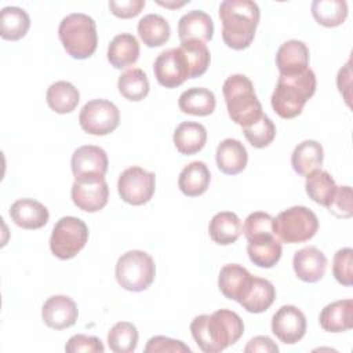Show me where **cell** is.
I'll return each instance as SVG.
<instances>
[{
    "mask_svg": "<svg viewBox=\"0 0 353 353\" xmlns=\"http://www.w3.org/2000/svg\"><path fill=\"white\" fill-rule=\"evenodd\" d=\"M156 188V175L142 167L132 165L125 168L117 181V192L123 201L131 205L146 204Z\"/></svg>",
    "mask_w": 353,
    "mask_h": 353,
    "instance_id": "30bf717a",
    "label": "cell"
},
{
    "mask_svg": "<svg viewBox=\"0 0 353 353\" xmlns=\"http://www.w3.org/2000/svg\"><path fill=\"white\" fill-rule=\"evenodd\" d=\"M222 39L232 50H245L251 46L261 11L251 0H225L219 6Z\"/></svg>",
    "mask_w": 353,
    "mask_h": 353,
    "instance_id": "7a4b0ae2",
    "label": "cell"
},
{
    "mask_svg": "<svg viewBox=\"0 0 353 353\" xmlns=\"http://www.w3.org/2000/svg\"><path fill=\"white\" fill-rule=\"evenodd\" d=\"M350 81H352V70H350V61H347V63L342 69H339L338 77H336L339 92L343 95L347 105H350Z\"/></svg>",
    "mask_w": 353,
    "mask_h": 353,
    "instance_id": "7dc6e473",
    "label": "cell"
},
{
    "mask_svg": "<svg viewBox=\"0 0 353 353\" xmlns=\"http://www.w3.org/2000/svg\"><path fill=\"white\" fill-rule=\"evenodd\" d=\"M72 172L74 178L103 175L108 171V154L106 152L95 145H84L77 148L70 160Z\"/></svg>",
    "mask_w": 353,
    "mask_h": 353,
    "instance_id": "2e32d148",
    "label": "cell"
},
{
    "mask_svg": "<svg viewBox=\"0 0 353 353\" xmlns=\"http://www.w3.org/2000/svg\"><path fill=\"white\" fill-rule=\"evenodd\" d=\"M172 139L176 150L181 154H196L207 142V130L200 123L183 121L175 128Z\"/></svg>",
    "mask_w": 353,
    "mask_h": 353,
    "instance_id": "cb8c5ba5",
    "label": "cell"
},
{
    "mask_svg": "<svg viewBox=\"0 0 353 353\" xmlns=\"http://www.w3.org/2000/svg\"><path fill=\"white\" fill-rule=\"evenodd\" d=\"M243 134L254 148L262 149L273 142L276 137V127L266 114H262L254 124L244 127Z\"/></svg>",
    "mask_w": 353,
    "mask_h": 353,
    "instance_id": "f35d334b",
    "label": "cell"
},
{
    "mask_svg": "<svg viewBox=\"0 0 353 353\" xmlns=\"http://www.w3.org/2000/svg\"><path fill=\"white\" fill-rule=\"evenodd\" d=\"M190 332L203 352L219 353L241 338L244 323L237 313L219 309L212 314L194 317L190 323Z\"/></svg>",
    "mask_w": 353,
    "mask_h": 353,
    "instance_id": "6da1fadb",
    "label": "cell"
},
{
    "mask_svg": "<svg viewBox=\"0 0 353 353\" xmlns=\"http://www.w3.org/2000/svg\"><path fill=\"white\" fill-rule=\"evenodd\" d=\"M244 352L245 353H254V352L277 353L279 352V346L269 336L258 335V336H254L252 339H250V342L244 347Z\"/></svg>",
    "mask_w": 353,
    "mask_h": 353,
    "instance_id": "bcb514c9",
    "label": "cell"
},
{
    "mask_svg": "<svg viewBox=\"0 0 353 353\" xmlns=\"http://www.w3.org/2000/svg\"><path fill=\"white\" fill-rule=\"evenodd\" d=\"M145 0H110L109 8L117 18H132L137 17L145 7Z\"/></svg>",
    "mask_w": 353,
    "mask_h": 353,
    "instance_id": "f6af8a7d",
    "label": "cell"
},
{
    "mask_svg": "<svg viewBox=\"0 0 353 353\" xmlns=\"http://www.w3.org/2000/svg\"><path fill=\"white\" fill-rule=\"evenodd\" d=\"M312 15L317 23L325 28L339 26L347 17V3L345 0H314Z\"/></svg>",
    "mask_w": 353,
    "mask_h": 353,
    "instance_id": "836d02e7",
    "label": "cell"
},
{
    "mask_svg": "<svg viewBox=\"0 0 353 353\" xmlns=\"http://www.w3.org/2000/svg\"><path fill=\"white\" fill-rule=\"evenodd\" d=\"M319 230L316 214L303 205H294L273 218L274 236L287 244L305 243Z\"/></svg>",
    "mask_w": 353,
    "mask_h": 353,
    "instance_id": "8992f818",
    "label": "cell"
},
{
    "mask_svg": "<svg viewBox=\"0 0 353 353\" xmlns=\"http://www.w3.org/2000/svg\"><path fill=\"white\" fill-rule=\"evenodd\" d=\"M178 36L181 43L189 40L207 43L214 36V22L207 12L192 10L181 17L178 22Z\"/></svg>",
    "mask_w": 353,
    "mask_h": 353,
    "instance_id": "ffe728a7",
    "label": "cell"
},
{
    "mask_svg": "<svg viewBox=\"0 0 353 353\" xmlns=\"http://www.w3.org/2000/svg\"><path fill=\"white\" fill-rule=\"evenodd\" d=\"M319 323L324 331L343 332L353 327V301L339 299L328 303L320 313Z\"/></svg>",
    "mask_w": 353,
    "mask_h": 353,
    "instance_id": "7402d4cb",
    "label": "cell"
},
{
    "mask_svg": "<svg viewBox=\"0 0 353 353\" xmlns=\"http://www.w3.org/2000/svg\"><path fill=\"white\" fill-rule=\"evenodd\" d=\"M190 353V347L185 345L182 341L172 339L168 336L163 335H156L152 336L146 346H145V353Z\"/></svg>",
    "mask_w": 353,
    "mask_h": 353,
    "instance_id": "7bdbcfd3",
    "label": "cell"
},
{
    "mask_svg": "<svg viewBox=\"0 0 353 353\" xmlns=\"http://www.w3.org/2000/svg\"><path fill=\"white\" fill-rule=\"evenodd\" d=\"M276 66L280 74H296L309 68V48L301 40L284 41L276 54Z\"/></svg>",
    "mask_w": 353,
    "mask_h": 353,
    "instance_id": "e0dca14e",
    "label": "cell"
},
{
    "mask_svg": "<svg viewBox=\"0 0 353 353\" xmlns=\"http://www.w3.org/2000/svg\"><path fill=\"white\" fill-rule=\"evenodd\" d=\"M179 48L183 51L189 62L190 79L204 74L211 61V55L207 48V44L197 40H189V41H182Z\"/></svg>",
    "mask_w": 353,
    "mask_h": 353,
    "instance_id": "74e56055",
    "label": "cell"
},
{
    "mask_svg": "<svg viewBox=\"0 0 353 353\" xmlns=\"http://www.w3.org/2000/svg\"><path fill=\"white\" fill-rule=\"evenodd\" d=\"M138 345V330L132 323L119 321L108 334V346L114 353H131Z\"/></svg>",
    "mask_w": 353,
    "mask_h": 353,
    "instance_id": "8d00e7d4",
    "label": "cell"
},
{
    "mask_svg": "<svg viewBox=\"0 0 353 353\" xmlns=\"http://www.w3.org/2000/svg\"><path fill=\"white\" fill-rule=\"evenodd\" d=\"M30 28V18L23 8L8 6L0 12V34L4 40H19Z\"/></svg>",
    "mask_w": 353,
    "mask_h": 353,
    "instance_id": "d6a6232c",
    "label": "cell"
},
{
    "mask_svg": "<svg viewBox=\"0 0 353 353\" xmlns=\"http://www.w3.org/2000/svg\"><path fill=\"white\" fill-rule=\"evenodd\" d=\"M41 317L47 327L65 330L76 323L79 310L72 298L66 295H52L43 303Z\"/></svg>",
    "mask_w": 353,
    "mask_h": 353,
    "instance_id": "5bb4252c",
    "label": "cell"
},
{
    "mask_svg": "<svg viewBox=\"0 0 353 353\" xmlns=\"http://www.w3.org/2000/svg\"><path fill=\"white\" fill-rule=\"evenodd\" d=\"M117 283L127 291L141 292L150 287L156 276V265L153 258L139 250L124 252L116 263L114 269Z\"/></svg>",
    "mask_w": 353,
    "mask_h": 353,
    "instance_id": "52a82bcc",
    "label": "cell"
},
{
    "mask_svg": "<svg viewBox=\"0 0 353 353\" xmlns=\"http://www.w3.org/2000/svg\"><path fill=\"white\" fill-rule=\"evenodd\" d=\"M138 34L145 46L160 47L165 44L171 34L170 23L159 14H148L138 22Z\"/></svg>",
    "mask_w": 353,
    "mask_h": 353,
    "instance_id": "1f68e13d",
    "label": "cell"
},
{
    "mask_svg": "<svg viewBox=\"0 0 353 353\" xmlns=\"http://www.w3.org/2000/svg\"><path fill=\"white\" fill-rule=\"evenodd\" d=\"M215 160L218 168L223 174L236 175L245 168L248 161V153L240 141L228 138L218 145Z\"/></svg>",
    "mask_w": 353,
    "mask_h": 353,
    "instance_id": "44dd1931",
    "label": "cell"
},
{
    "mask_svg": "<svg viewBox=\"0 0 353 353\" xmlns=\"http://www.w3.org/2000/svg\"><path fill=\"white\" fill-rule=\"evenodd\" d=\"M87 240L88 228L84 221L76 216H62L52 228L50 250L58 259H72L84 248Z\"/></svg>",
    "mask_w": 353,
    "mask_h": 353,
    "instance_id": "ba28073f",
    "label": "cell"
},
{
    "mask_svg": "<svg viewBox=\"0 0 353 353\" xmlns=\"http://www.w3.org/2000/svg\"><path fill=\"white\" fill-rule=\"evenodd\" d=\"M243 225L240 218L230 211H222L212 216L208 225V233L214 243L219 245H229L240 237Z\"/></svg>",
    "mask_w": 353,
    "mask_h": 353,
    "instance_id": "484cf974",
    "label": "cell"
},
{
    "mask_svg": "<svg viewBox=\"0 0 353 353\" xmlns=\"http://www.w3.org/2000/svg\"><path fill=\"white\" fill-rule=\"evenodd\" d=\"M58 36L65 51L74 59L90 58L98 46L95 21L81 12L66 15L59 23Z\"/></svg>",
    "mask_w": 353,
    "mask_h": 353,
    "instance_id": "5b68a950",
    "label": "cell"
},
{
    "mask_svg": "<svg viewBox=\"0 0 353 353\" xmlns=\"http://www.w3.org/2000/svg\"><path fill=\"white\" fill-rule=\"evenodd\" d=\"M327 256L314 245L301 248L294 254L292 268L296 277L305 283H317L327 270Z\"/></svg>",
    "mask_w": 353,
    "mask_h": 353,
    "instance_id": "9a60e30c",
    "label": "cell"
},
{
    "mask_svg": "<svg viewBox=\"0 0 353 353\" xmlns=\"http://www.w3.org/2000/svg\"><path fill=\"white\" fill-rule=\"evenodd\" d=\"M272 332L279 341L294 345L305 336L306 317L301 309L294 305L281 306L272 317Z\"/></svg>",
    "mask_w": 353,
    "mask_h": 353,
    "instance_id": "4fadbf2b",
    "label": "cell"
},
{
    "mask_svg": "<svg viewBox=\"0 0 353 353\" xmlns=\"http://www.w3.org/2000/svg\"><path fill=\"white\" fill-rule=\"evenodd\" d=\"M316 87V74L310 68L296 74H280L270 98L273 110L281 119L299 116L305 103L314 95Z\"/></svg>",
    "mask_w": 353,
    "mask_h": 353,
    "instance_id": "3957f363",
    "label": "cell"
},
{
    "mask_svg": "<svg viewBox=\"0 0 353 353\" xmlns=\"http://www.w3.org/2000/svg\"><path fill=\"white\" fill-rule=\"evenodd\" d=\"M328 211L338 218H350L353 215L352 207V188L339 186L332 197V201L327 207Z\"/></svg>",
    "mask_w": 353,
    "mask_h": 353,
    "instance_id": "ee69618b",
    "label": "cell"
},
{
    "mask_svg": "<svg viewBox=\"0 0 353 353\" xmlns=\"http://www.w3.org/2000/svg\"><path fill=\"white\" fill-rule=\"evenodd\" d=\"M79 123L87 134L108 135L119 127L120 112L108 99H92L81 108Z\"/></svg>",
    "mask_w": 353,
    "mask_h": 353,
    "instance_id": "9c48e42d",
    "label": "cell"
},
{
    "mask_svg": "<svg viewBox=\"0 0 353 353\" xmlns=\"http://www.w3.org/2000/svg\"><path fill=\"white\" fill-rule=\"evenodd\" d=\"M252 274L241 265L228 263L225 265L218 276L219 291L228 298L240 302L245 292L248 291Z\"/></svg>",
    "mask_w": 353,
    "mask_h": 353,
    "instance_id": "d6986e66",
    "label": "cell"
},
{
    "mask_svg": "<svg viewBox=\"0 0 353 353\" xmlns=\"http://www.w3.org/2000/svg\"><path fill=\"white\" fill-rule=\"evenodd\" d=\"M74 205L85 212H97L108 204L109 186L103 175L79 176L72 185Z\"/></svg>",
    "mask_w": 353,
    "mask_h": 353,
    "instance_id": "7c38bea8",
    "label": "cell"
},
{
    "mask_svg": "<svg viewBox=\"0 0 353 353\" xmlns=\"http://www.w3.org/2000/svg\"><path fill=\"white\" fill-rule=\"evenodd\" d=\"M65 350L68 353H103L105 346L97 336L76 334L69 338Z\"/></svg>",
    "mask_w": 353,
    "mask_h": 353,
    "instance_id": "b9f144b4",
    "label": "cell"
},
{
    "mask_svg": "<svg viewBox=\"0 0 353 353\" xmlns=\"http://www.w3.org/2000/svg\"><path fill=\"white\" fill-rule=\"evenodd\" d=\"M10 216L22 229L34 230L47 225L50 212L44 204L33 199H19L10 207Z\"/></svg>",
    "mask_w": 353,
    "mask_h": 353,
    "instance_id": "ac0fdd59",
    "label": "cell"
},
{
    "mask_svg": "<svg viewBox=\"0 0 353 353\" xmlns=\"http://www.w3.org/2000/svg\"><path fill=\"white\" fill-rule=\"evenodd\" d=\"M243 232L248 241L254 240V239L265 237V236H272V234H274L273 233V216L263 211L251 212L244 221Z\"/></svg>",
    "mask_w": 353,
    "mask_h": 353,
    "instance_id": "ab89813d",
    "label": "cell"
},
{
    "mask_svg": "<svg viewBox=\"0 0 353 353\" xmlns=\"http://www.w3.org/2000/svg\"><path fill=\"white\" fill-rule=\"evenodd\" d=\"M46 98L51 110L59 114H65L73 112L77 108L80 92L72 83L59 80L48 87Z\"/></svg>",
    "mask_w": 353,
    "mask_h": 353,
    "instance_id": "4dcf8cb0",
    "label": "cell"
},
{
    "mask_svg": "<svg viewBox=\"0 0 353 353\" xmlns=\"http://www.w3.org/2000/svg\"><path fill=\"white\" fill-rule=\"evenodd\" d=\"M247 252L251 262L259 268H273L281 258V243L274 234L248 241Z\"/></svg>",
    "mask_w": 353,
    "mask_h": 353,
    "instance_id": "f1b7e54d",
    "label": "cell"
},
{
    "mask_svg": "<svg viewBox=\"0 0 353 353\" xmlns=\"http://www.w3.org/2000/svg\"><path fill=\"white\" fill-rule=\"evenodd\" d=\"M222 92L229 117L243 128L254 124L263 114L254 85L245 74L229 76L223 83Z\"/></svg>",
    "mask_w": 353,
    "mask_h": 353,
    "instance_id": "277c9868",
    "label": "cell"
},
{
    "mask_svg": "<svg viewBox=\"0 0 353 353\" xmlns=\"http://www.w3.org/2000/svg\"><path fill=\"white\" fill-rule=\"evenodd\" d=\"M211 181V174L205 163L192 161L183 167L178 178V186L181 192L188 197H196L203 194Z\"/></svg>",
    "mask_w": 353,
    "mask_h": 353,
    "instance_id": "4316f807",
    "label": "cell"
},
{
    "mask_svg": "<svg viewBox=\"0 0 353 353\" xmlns=\"http://www.w3.org/2000/svg\"><path fill=\"white\" fill-rule=\"evenodd\" d=\"M332 274L335 280L346 287L353 284V250L349 247L341 248L334 255Z\"/></svg>",
    "mask_w": 353,
    "mask_h": 353,
    "instance_id": "60d3db41",
    "label": "cell"
},
{
    "mask_svg": "<svg viewBox=\"0 0 353 353\" xmlns=\"http://www.w3.org/2000/svg\"><path fill=\"white\" fill-rule=\"evenodd\" d=\"M306 193L317 204L328 207L336 192V183L330 172L317 170L306 176Z\"/></svg>",
    "mask_w": 353,
    "mask_h": 353,
    "instance_id": "e575fe53",
    "label": "cell"
},
{
    "mask_svg": "<svg viewBox=\"0 0 353 353\" xmlns=\"http://www.w3.org/2000/svg\"><path fill=\"white\" fill-rule=\"evenodd\" d=\"M274 299L276 290L273 284L266 279L254 276L248 291L239 303L250 313H262L272 306Z\"/></svg>",
    "mask_w": 353,
    "mask_h": 353,
    "instance_id": "83f0119b",
    "label": "cell"
},
{
    "mask_svg": "<svg viewBox=\"0 0 353 353\" xmlns=\"http://www.w3.org/2000/svg\"><path fill=\"white\" fill-rule=\"evenodd\" d=\"M139 58V43L131 33H120L108 47V61L116 69H125Z\"/></svg>",
    "mask_w": 353,
    "mask_h": 353,
    "instance_id": "d4e9b609",
    "label": "cell"
},
{
    "mask_svg": "<svg viewBox=\"0 0 353 353\" xmlns=\"http://www.w3.org/2000/svg\"><path fill=\"white\" fill-rule=\"evenodd\" d=\"M323 159V146L317 141L306 139L295 146L291 154V165L296 174L307 176L321 168Z\"/></svg>",
    "mask_w": 353,
    "mask_h": 353,
    "instance_id": "603a6c76",
    "label": "cell"
},
{
    "mask_svg": "<svg viewBox=\"0 0 353 353\" xmlns=\"http://www.w3.org/2000/svg\"><path fill=\"white\" fill-rule=\"evenodd\" d=\"M119 92L128 101H142L149 94V80L146 73L139 69L134 68L124 72L117 80Z\"/></svg>",
    "mask_w": 353,
    "mask_h": 353,
    "instance_id": "d590c367",
    "label": "cell"
},
{
    "mask_svg": "<svg viewBox=\"0 0 353 353\" xmlns=\"http://www.w3.org/2000/svg\"><path fill=\"white\" fill-rule=\"evenodd\" d=\"M153 72L159 84L165 88H176L190 79L189 62L179 47L160 52L154 59Z\"/></svg>",
    "mask_w": 353,
    "mask_h": 353,
    "instance_id": "8fae6325",
    "label": "cell"
},
{
    "mask_svg": "<svg viewBox=\"0 0 353 353\" xmlns=\"http://www.w3.org/2000/svg\"><path fill=\"white\" fill-rule=\"evenodd\" d=\"M215 95L208 88L193 87L179 95L178 106L181 112L192 116H208L215 110Z\"/></svg>",
    "mask_w": 353,
    "mask_h": 353,
    "instance_id": "f546056e",
    "label": "cell"
},
{
    "mask_svg": "<svg viewBox=\"0 0 353 353\" xmlns=\"http://www.w3.org/2000/svg\"><path fill=\"white\" fill-rule=\"evenodd\" d=\"M186 3H189V0H188V1H181V3H168V1L163 3V1H159V4H160V6L170 7V8H178V7H182V6H183V4H186Z\"/></svg>",
    "mask_w": 353,
    "mask_h": 353,
    "instance_id": "c3c4849f",
    "label": "cell"
}]
</instances>
